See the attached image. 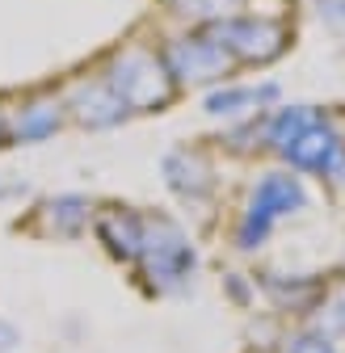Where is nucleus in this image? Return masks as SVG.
<instances>
[{
  "label": "nucleus",
  "mask_w": 345,
  "mask_h": 353,
  "mask_svg": "<svg viewBox=\"0 0 345 353\" xmlns=\"http://www.w3.org/2000/svg\"><path fill=\"white\" fill-rule=\"evenodd\" d=\"M97 76L114 88V97L126 105V114H160L177 101V84H172L168 68H164V55L152 42H122L114 47Z\"/></svg>",
  "instance_id": "nucleus-1"
},
{
  "label": "nucleus",
  "mask_w": 345,
  "mask_h": 353,
  "mask_svg": "<svg viewBox=\"0 0 345 353\" xmlns=\"http://www.w3.org/2000/svg\"><path fill=\"white\" fill-rule=\"evenodd\" d=\"M312 202L304 176H299L295 168H270L257 176V185L248 190L244 206H240V219L232 228V240L240 252H262L274 236V228L282 223V219H295L304 214Z\"/></svg>",
  "instance_id": "nucleus-2"
},
{
  "label": "nucleus",
  "mask_w": 345,
  "mask_h": 353,
  "mask_svg": "<svg viewBox=\"0 0 345 353\" xmlns=\"http://www.w3.org/2000/svg\"><path fill=\"white\" fill-rule=\"evenodd\" d=\"M135 270L152 294H181L198 270V248H194L190 232L168 214H148Z\"/></svg>",
  "instance_id": "nucleus-3"
},
{
  "label": "nucleus",
  "mask_w": 345,
  "mask_h": 353,
  "mask_svg": "<svg viewBox=\"0 0 345 353\" xmlns=\"http://www.w3.org/2000/svg\"><path fill=\"white\" fill-rule=\"evenodd\" d=\"M206 30L219 38V47L236 68H266L290 47V26L270 13H228L206 21Z\"/></svg>",
  "instance_id": "nucleus-4"
},
{
  "label": "nucleus",
  "mask_w": 345,
  "mask_h": 353,
  "mask_svg": "<svg viewBox=\"0 0 345 353\" xmlns=\"http://www.w3.org/2000/svg\"><path fill=\"white\" fill-rule=\"evenodd\" d=\"M160 55H164V68H168L172 84H177V93H181V88H215V84H228V76L236 72V63L228 59V51L219 47V38H215L206 26L164 38Z\"/></svg>",
  "instance_id": "nucleus-5"
},
{
  "label": "nucleus",
  "mask_w": 345,
  "mask_h": 353,
  "mask_svg": "<svg viewBox=\"0 0 345 353\" xmlns=\"http://www.w3.org/2000/svg\"><path fill=\"white\" fill-rule=\"evenodd\" d=\"M63 110H68V122L84 126V130H110L118 122H126L131 114H126V105L114 97V88L93 72V76H76L68 80L63 88Z\"/></svg>",
  "instance_id": "nucleus-6"
},
{
  "label": "nucleus",
  "mask_w": 345,
  "mask_h": 353,
  "mask_svg": "<svg viewBox=\"0 0 345 353\" xmlns=\"http://www.w3.org/2000/svg\"><path fill=\"white\" fill-rule=\"evenodd\" d=\"M63 122H68V110L59 93H26L5 110L9 143H47L63 130Z\"/></svg>",
  "instance_id": "nucleus-7"
},
{
  "label": "nucleus",
  "mask_w": 345,
  "mask_h": 353,
  "mask_svg": "<svg viewBox=\"0 0 345 353\" xmlns=\"http://www.w3.org/2000/svg\"><path fill=\"white\" fill-rule=\"evenodd\" d=\"M160 172H164V185L177 194L181 202H190V206H206L210 198H215V164H210V156L202 152V148H172L164 160H160Z\"/></svg>",
  "instance_id": "nucleus-8"
},
{
  "label": "nucleus",
  "mask_w": 345,
  "mask_h": 353,
  "mask_svg": "<svg viewBox=\"0 0 345 353\" xmlns=\"http://www.w3.org/2000/svg\"><path fill=\"white\" fill-rule=\"evenodd\" d=\"M341 156H345V139H341V130L333 126V118L324 114V118H316L278 160H286V168H295V172H312V176H320V181H324Z\"/></svg>",
  "instance_id": "nucleus-9"
},
{
  "label": "nucleus",
  "mask_w": 345,
  "mask_h": 353,
  "mask_svg": "<svg viewBox=\"0 0 345 353\" xmlns=\"http://www.w3.org/2000/svg\"><path fill=\"white\" fill-rule=\"evenodd\" d=\"M144 210L135 206H106L93 214V232L101 240V248L122 261V265H135L139 261V248H144Z\"/></svg>",
  "instance_id": "nucleus-10"
},
{
  "label": "nucleus",
  "mask_w": 345,
  "mask_h": 353,
  "mask_svg": "<svg viewBox=\"0 0 345 353\" xmlns=\"http://www.w3.org/2000/svg\"><path fill=\"white\" fill-rule=\"evenodd\" d=\"M278 97V84H215L206 88L202 110L210 118H224V122H240V118H257L266 114V105Z\"/></svg>",
  "instance_id": "nucleus-11"
},
{
  "label": "nucleus",
  "mask_w": 345,
  "mask_h": 353,
  "mask_svg": "<svg viewBox=\"0 0 345 353\" xmlns=\"http://www.w3.org/2000/svg\"><path fill=\"white\" fill-rule=\"evenodd\" d=\"M93 214H97V206L84 194H59V198H47L38 206V232L59 236V240H76L93 228Z\"/></svg>",
  "instance_id": "nucleus-12"
},
{
  "label": "nucleus",
  "mask_w": 345,
  "mask_h": 353,
  "mask_svg": "<svg viewBox=\"0 0 345 353\" xmlns=\"http://www.w3.org/2000/svg\"><path fill=\"white\" fill-rule=\"evenodd\" d=\"M316 118H324V110H316V105H278V110L262 114V148L282 156Z\"/></svg>",
  "instance_id": "nucleus-13"
},
{
  "label": "nucleus",
  "mask_w": 345,
  "mask_h": 353,
  "mask_svg": "<svg viewBox=\"0 0 345 353\" xmlns=\"http://www.w3.org/2000/svg\"><path fill=\"white\" fill-rule=\"evenodd\" d=\"M262 290L282 307V312H295V316H308V312H316L320 307V299H324V282H316L312 274H290V278H282V274H262Z\"/></svg>",
  "instance_id": "nucleus-14"
},
{
  "label": "nucleus",
  "mask_w": 345,
  "mask_h": 353,
  "mask_svg": "<svg viewBox=\"0 0 345 353\" xmlns=\"http://www.w3.org/2000/svg\"><path fill=\"white\" fill-rule=\"evenodd\" d=\"M282 353H341V345H337L333 332H324L320 324H312V328L290 332V336L282 341Z\"/></svg>",
  "instance_id": "nucleus-15"
},
{
  "label": "nucleus",
  "mask_w": 345,
  "mask_h": 353,
  "mask_svg": "<svg viewBox=\"0 0 345 353\" xmlns=\"http://www.w3.org/2000/svg\"><path fill=\"white\" fill-rule=\"evenodd\" d=\"M164 5H168L172 13H181V17H202V21L240 13V0H164Z\"/></svg>",
  "instance_id": "nucleus-16"
},
{
  "label": "nucleus",
  "mask_w": 345,
  "mask_h": 353,
  "mask_svg": "<svg viewBox=\"0 0 345 353\" xmlns=\"http://www.w3.org/2000/svg\"><path fill=\"white\" fill-rule=\"evenodd\" d=\"M316 312H320V328L324 332H345V278L333 286V290H324V299H320V307H316Z\"/></svg>",
  "instance_id": "nucleus-17"
},
{
  "label": "nucleus",
  "mask_w": 345,
  "mask_h": 353,
  "mask_svg": "<svg viewBox=\"0 0 345 353\" xmlns=\"http://www.w3.org/2000/svg\"><path fill=\"white\" fill-rule=\"evenodd\" d=\"M21 345V332L9 324V320H0V353H13Z\"/></svg>",
  "instance_id": "nucleus-18"
},
{
  "label": "nucleus",
  "mask_w": 345,
  "mask_h": 353,
  "mask_svg": "<svg viewBox=\"0 0 345 353\" xmlns=\"http://www.w3.org/2000/svg\"><path fill=\"white\" fill-rule=\"evenodd\" d=\"M320 13L328 21H345V0H320Z\"/></svg>",
  "instance_id": "nucleus-19"
},
{
  "label": "nucleus",
  "mask_w": 345,
  "mask_h": 353,
  "mask_svg": "<svg viewBox=\"0 0 345 353\" xmlns=\"http://www.w3.org/2000/svg\"><path fill=\"white\" fill-rule=\"evenodd\" d=\"M9 143V130H5V105H0V148Z\"/></svg>",
  "instance_id": "nucleus-20"
},
{
  "label": "nucleus",
  "mask_w": 345,
  "mask_h": 353,
  "mask_svg": "<svg viewBox=\"0 0 345 353\" xmlns=\"http://www.w3.org/2000/svg\"><path fill=\"white\" fill-rule=\"evenodd\" d=\"M341 139H345V130H341Z\"/></svg>",
  "instance_id": "nucleus-21"
}]
</instances>
